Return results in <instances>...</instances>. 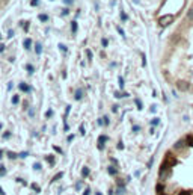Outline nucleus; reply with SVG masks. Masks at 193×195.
<instances>
[{"label": "nucleus", "instance_id": "nucleus-1", "mask_svg": "<svg viewBox=\"0 0 193 195\" xmlns=\"http://www.w3.org/2000/svg\"><path fill=\"white\" fill-rule=\"evenodd\" d=\"M176 163V159L171 154V153H168L166 154V157H164V162H163V165H161V169H171L172 166H175Z\"/></svg>", "mask_w": 193, "mask_h": 195}, {"label": "nucleus", "instance_id": "nucleus-2", "mask_svg": "<svg viewBox=\"0 0 193 195\" xmlns=\"http://www.w3.org/2000/svg\"><path fill=\"white\" fill-rule=\"evenodd\" d=\"M174 20H175V17H174L172 14H166V15H161V17L158 18V24H160L161 27H166V26L172 24Z\"/></svg>", "mask_w": 193, "mask_h": 195}, {"label": "nucleus", "instance_id": "nucleus-3", "mask_svg": "<svg viewBox=\"0 0 193 195\" xmlns=\"http://www.w3.org/2000/svg\"><path fill=\"white\" fill-rule=\"evenodd\" d=\"M176 88L179 89V91H187V89L190 88V85H189V82H186V80H178V82H176Z\"/></svg>", "mask_w": 193, "mask_h": 195}, {"label": "nucleus", "instance_id": "nucleus-4", "mask_svg": "<svg viewBox=\"0 0 193 195\" xmlns=\"http://www.w3.org/2000/svg\"><path fill=\"white\" fill-rule=\"evenodd\" d=\"M106 141H107V136H104V135H101V136L98 138V148H100V150L104 148V142Z\"/></svg>", "mask_w": 193, "mask_h": 195}, {"label": "nucleus", "instance_id": "nucleus-5", "mask_svg": "<svg viewBox=\"0 0 193 195\" xmlns=\"http://www.w3.org/2000/svg\"><path fill=\"white\" fill-rule=\"evenodd\" d=\"M169 174H171V169H160V178H161V180L168 178Z\"/></svg>", "mask_w": 193, "mask_h": 195}, {"label": "nucleus", "instance_id": "nucleus-6", "mask_svg": "<svg viewBox=\"0 0 193 195\" xmlns=\"http://www.w3.org/2000/svg\"><path fill=\"white\" fill-rule=\"evenodd\" d=\"M74 98H75V100H82V98H83V89H77Z\"/></svg>", "mask_w": 193, "mask_h": 195}, {"label": "nucleus", "instance_id": "nucleus-7", "mask_svg": "<svg viewBox=\"0 0 193 195\" xmlns=\"http://www.w3.org/2000/svg\"><path fill=\"white\" fill-rule=\"evenodd\" d=\"M35 52L38 54L42 53V46H41V42H36V44H35Z\"/></svg>", "mask_w": 193, "mask_h": 195}, {"label": "nucleus", "instance_id": "nucleus-8", "mask_svg": "<svg viewBox=\"0 0 193 195\" xmlns=\"http://www.w3.org/2000/svg\"><path fill=\"white\" fill-rule=\"evenodd\" d=\"M20 89H21V91H24V92H29V91H30V86H29V85H26V83H20Z\"/></svg>", "mask_w": 193, "mask_h": 195}, {"label": "nucleus", "instance_id": "nucleus-9", "mask_svg": "<svg viewBox=\"0 0 193 195\" xmlns=\"http://www.w3.org/2000/svg\"><path fill=\"white\" fill-rule=\"evenodd\" d=\"M30 44H32V41H30L29 38H27V39H24V42H23V46H24V49H26V50H29V49H30Z\"/></svg>", "mask_w": 193, "mask_h": 195}, {"label": "nucleus", "instance_id": "nucleus-10", "mask_svg": "<svg viewBox=\"0 0 193 195\" xmlns=\"http://www.w3.org/2000/svg\"><path fill=\"white\" fill-rule=\"evenodd\" d=\"M127 95H128L127 92H119V91H116V92H115V97H116V98H121V97H127Z\"/></svg>", "mask_w": 193, "mask_h": 195}, {"label": "nucleus", "instance_id": "nucleus-11", "mask_svg": "<svg viewBox=\"0 0 193 195\" xmlns=\"http://www.w3.org/2000/svg\"><path fill=\"white\" fill-rule=\"evenodd\" d=\"M107 171H109V174H110V176H115V174L118 173L115 166H109V169H107Z\"/></svg>", "mask_w": 193, "mask_h": 195}, {"label": "nucleus", "instance_id": "nucleus-12", "mask_svg": "<svg viewBox=\"0 0 193 195\" xmlns=\"http://www.w3.org/2000/svg\"><path fill=\"white\" fill-rule=\"evenodd\" d=\"M71 30H72V34H75V32H77V23H75V21H72V23H71Z\"/></svg>", "mask_w": 193, "mask_h": 195}, {"label": "nucleus", "instance_id": "nucleus-13", "mask_svg": "<svg viewBox=\"0 0 193 195\" xmlns=\"http://www.w3.org/2000/svg\"><path fill=\"white\" fill-rule=\"evenodd\" d=\"M82 176H83V177H88V176H89V168L85 166V168L82 169Z\"/></svg>", "mask_w": 193, "mask_h": 195}, {"label": "nucleus", "instance_id": "nucleus-14", "mask_svg": "<svg viewBox=\"0 0 193 195\" xmlns=\"http://www.w3.org/2000/svg\"><path fill=\"white\" fill-rule=\"evenodd\" d=\"M183 147H184V142H183V141H178L175 144V148H176V150H181Z\"/></svg>", "mask_w": 193, "mask_h": 195}, {"label": "nucleus", "instance_id": "nucleus-15", "mask_svg": "<svg viewBox=\"0 0 193 195\" xmlns=\"http://www.w3.org/2000/svg\"><path fill=\"white\" fill-rule=\"evenodd\" d=\"M187 20H193V6L189 9V12H187Z\"/></svg>", "mask_w": 193, "mask_h": 195}, {"label": "nucleus", "instance_id": "nucleus-16", "mask_svg": "<svg viewBox=\"0 0 193 195\" xmlns=\"http://www.w3.org/2000/svg\"><path fill=\"white\" fill-rule=\"evenodd\" d=\"M134 103H136V106H137V109H139V110L143 107V105H142V101L139 100V98H136V100H134Z\"/></svg>", "mask_w": 193, "mask_h": 195}, {"label": "nucleus", "instance_id": "nucleus-17", "mask_svg": "<svg viewBox=\"0 0 193 195\" xmlns=\"http://www.w3.org/2000/svg\"><path fill=\"white\" fill-rule=\"evenodd\" d=\"M6 154H8V157H9V159H15V157L18 156V154H15V153H12V151H8Z\"/></svg>", "mask_w": 193, "mask_h": 195}, {"label": "nucleus", "instance_id": "nucleus-18", "mask_svg": "<svg viewBox=\"0 0 193 195\" xmlns=\"http://www.w3.org/2000/svg\"><path fill=\"white\" fill-rule=\"evenodd\" d=\"M38 18H39L41 21H47V20H48V15H47V14H41Z\"/></svg>", "mask_w": 193, "mask_h": 195}, {"label": "nucleus", "instance_id": "nucleus-19", "mask_svg": "<svg viewBox=\"0 0 193 195\" xmlns=\"http://www.w3.org/2000/svg\"><path fill=\"white\" fill-rule=\"evenodd\" d=\"M6 174V169H5V166L3 165H0V177H3Z\"/></svg>", "mask_w": 193, "mask_h": 195}, {"label": "nucleus", "instance_id": "nucleus-20", "mask_svg": "<svg viewBox=\"0 0 193 195\" xmlns=\"http://www.w3.org/2000/svg\"><path fill=\"white\" fill-rule=\"evenodd\" d=\"M62 177H64V173H57V174L54 176V178H53V180L56 181V180H59V178H62Z\"/></svg>", "mask_w": 193, "mask_h": 195}, {"label": "nucleus", "instance_id": "nucleus-21", "mask_svg": "<svg viewBox=\"0 0 193 195\" xmlns=\"http://www.w3.org/2000/svg\"><path fill=\"white\" fill-rule=\"evenodd\" d=\"M124 192H125V191H124V188H122V186H119V188L116 189V194H118V195H122Z\"/></svg>", "mask_w": 193, "mask_h": 195}, {"label": "nucleus", "instance_id": "nucleus-22", "mask_svg": "<svg viewBox=\"0 0 193 195\" xmlns=\"http://www.w3.org/2000/svg\"><path fill=\"white\" fill-rule=\"evenodd\" d=\"M59 49H60V50H62V52H65V53H67V52H68V49H67V47H65V46H64V44H59Z\"/></svg>", "mask_w": 193, "mask_h": 195}, {"label": "nucleus", "instance_id": "nucleus-23", "mask_svg": "<svg viewBox=\"0 0 193 195\" xmlns=\"http://www.w3.org/2000/svg\"><path fill=\"white\" fill-rule=\"evenodd\" d=\"M18 101H20V98H18V95H14V97H12V103H14V105H17Z\"/></svg>", "mask_w": 193, "mask_h": 195}, {"label": "nucleus", "instance_id": "nucleus-24", "mask_svg": "<svg viewBox=\"0 0 193 195\" xmlns=\"http://www.w3.org/2000/svg\"><path fill=\"white\" fill-rule=\"evenodd\" d=\"M187 144H189L190 147H193V136H189V138H187Z\"/></svg>", "mask_w": 193, "mask_h": 195}, {"label": "nucleus", "instance_id": "nucleus-25", "mask_svg": "<svg viewBox=\"0 0 193 195\" xmlns=\"http://www.w3.org/2000/svg\"><path fill=\"white\" fill-rule=\"evenodd\" d=\"M26 68H27V71H29V73H30V74H32V73H33V71H35V68H33V67H32V65H27V67H26Z\"/></svg>", "mask_w": 193, "mask_h": 195}, {"label": "nucleus", "instance_id": "nucleus-26", "mask_svg": "<svg viewBox=\"0 0 193 195\" xmlns=\"http://www.w3.org/2000/svg\"><path fill=\"white\" fill-rule=\"evenodd\" d=\"M127 18H128V15H127L125 12H121V20H122V21H125Z\"/></svg>", "mask_w": 193, "mask_h": 195}, {"label": "nucleus", "instance_id": "nucleus-27", "mask_svg": "<svg viewBox=\"0 0 193 195\" xmlns=\"http://www.w3.org/2000/svg\"><path fill=\"white\" fill-rule=\"evenodd\" d=\"M101 44H103V47H107V44H109V41H107L106 38H103V39H101Z\"/></svg>", "mask_w": 193, "mask_h": 195}, {"label": "nucleus", "instance_id": "nucleus-28", "mask_svg": "<svg viewBox=\"0 0 193 195\" xmlns=\"http://www.w3.org/2000/svg\"><path fill=\"white\" fill-rule=\"evenodd\" d=\"M116 30L119 32V35H121V36H124V38H125V34H124V30H122V29H121V27H116Z\"/></svg>", "mask_w": 193, "mask_h": 195}, {"label": "nucleus", "instance_id": "nucleus-29", "mask_svg": "<svg viewBox=\"0 0 193 195\" xmlns=\"http://www.w3.org/2000/svg\"><path fill=\"white\" fill-rule=\"evenodd\" d=\"M38 3H39V0H30V5L32 6H38Z\"/></svg>", "mask_w": 193, "mask_h": 195}, {"label": "nucleus", "instance_id": "nucleus-30", "mask_svg": "<svg viewBox=\"0 0 193 195\" xmlns=\"http://www.w3.org/2000/svg\"><path fill=\"white\" fill-rule=\"evenodd\" d=\"M158 123H160V120H158V118H154V120H152V123H151V124H152V125H157Z\"/></svg>", "mask_w": 193, "mask_h": 195}, {"label": "nucleus", "instance_id": "nucleus-31", "mask_svg": "<svg viewBox=\"0 0 193 195\" xmlns=\"http://www.w3.org/2000/svg\"><path fill=\"white\" fill-rule=\"evenodd\" d=\"M101 123H104V125H107V124H109V118H107V117H104V118L101 120Z\"/></svg>", "mask_w": 193, "mask_h": 195}, {"label": "nucleus", "instance_id": "nucleus-32", "mask_svg": "<svg viewBox=\"0 0 193 195\" xmlns=\"http://www.w3.org/2000/svg\"><path fill=\"white\" fill-rule=\"evenodd\" d=\"M47 162H48V163H54V159H53V157H50V156H47Z\"/></svg>", "mask_w": 193, "mask_h": 195}, {"label": "nucleus", "instance_id": "nucleus-33", "mask_svg": "<svg viewBox=\"0 0 193 195\" xmlns=\"http://www.w3.org/2000/svg\"><path fill=\"white\" fill-rule=\"evenodd\" d=\"M45 115H47V118H50V117L53 115V110H52V109H50V110H47V113H45Z\"/></svg>", "mask_w": 193, "mask_h": 195}, {"label": "nucleus", "instance_id": "nucleus-34", "mask_svg": "<svg viewBox=\"0 0 193 195\" xmlns=\"http://www.w3.org/2000/svg\"><path fill=\"white\" fill-rule=\"evenodd\" d=\"M33 168H35L36 171H39V169H41V165H39V163H35V165H33Z\"/></svg>", "mask_w": 193, "mask_h": 195}, {"label": "nucleus", "instance_id": "nucleus-35", "mask_svg": "<svg viewBox=\"0 0 193 195\" xmlns=\"http://www.w3.org/2000/svg\"><path fill=\"white\" fill-rule=\"evenodd\" d=\"M161 189H163V186H161V185H157V192L158 194H161Z\"/></svg>", "mask_w": 193, "mask_h": 195}, {"label": "nucleus", "instance_id": "nucleus-36", "mask_svg": "<svg viewBox=\"0 0 193 195\" xmlns=\"http://www.w3.org/2000/svg\"><path fill=\"white\" fill-rule=\"evenodd\" d=\"M119 86L124 88V79H122V77H119Z\"/></svg>", "mask_w": 193, "mask_h": 195}, {"label": "nucleus", "instance_id": "nucleus-37", "mask_svg": "<svg viewBox=\"0 0 193 195\" xmlns=\"http://www.w3.org/2000/svg\"><path fill=\"white\" fill-rule=\"evenodd\" d=\"M72 2L74 0H64V3H67V5H72Z\"/></svg>", "mask_w": 193, "mask_h": 195}, {"label": "nucleus", "instance_id": "nucleus-38", "mask_svg": "<svg viewBox=\"0 0 193 195\" xmlns=\"http://www.w3.org/2000/svg\"><path fill=\"white\" fill-rule=\"evenodd\" d=\"M68 12H70L68 9H64V11H62V15H68Z\"/></svg>", "mask_w": 193, "mask_h": 195}, {"label": "nucleus", "instance_id": "nucleus-39", "mask_svg": "<svg viewBox=\"0 0 193 195\" xmlns=\"http://www.w3.org/2000/svg\"><path fill=\"white\" fill-rule=\"evenodd\" d=\"M11 136V133L9 132H6V133H3V138H9Z\"/></svg>", "mask_w": 193, "mask_h": 195}, {"label": "nucleus", "instance_id": "nucleus-40", "mask_svg": "<svg viewBox=\"0 0 193 195\" xmlns=\"http://www.w3.org/2000/svg\"><path fill=\"white\" fill-rule=\"evenodd\" d=\"M18 156H20V157H26V156H27V153H26V151H24V153H20V154H18Z\"/></svg>", "mask_w": 193, "mask_h": 195}, {"label": "nucleus", "instance_id": "nucleus-41", "mask_svg": "<svg viewBox=\"0 0 193 195\" xmlns=\"http://www.w3.org/2000/svg\"><path fill=\"white\" fill-rule=\"evenodd\" d=\"M89 194H91V189H89V188H88V189H85V194H83V195H89Z\"/></svg>", "mask_w": 193, "mask_h": 195}, {"label": "nucleus", "instance_id": "nucleus-42", "mask_svg": "<svg viewBox=\"0 0 193 195\" xmlns=\"http://www.w3.org/2000/svg\"><path fill=\"white\" fill-rule=\"evenodd\" d=\"M32 188H33V189H35L36 192H39V188H38V186H36V185H32Z\"/></svg>", "mask_w": 193, "mask_h": 195}, {"label": "nucleus", "instance_id": "nucleus-43", "mask_svg": "<svg viewBox=\"0 0 193 195\" xmlns=\"http://www.w3.org/2000/svg\"><path fill=\"white\" fill-rule=\"evenodd\" d=\"M133 130H134V132H139V130H141V127H137V125H134V127H133Z\"/></svg>", "mask_w": 193, "mask_h": 195}, {"label": "nucleus", "instance_id": "nucleus-44", "mask_svg": "<svg viewBox=\"0 0 193 195\" xmlns=\"http://www.w3.org/2000/svg\"><path fill=\"white\" fill-rule=\"evenodd\" d=\"M80 133H82V135H85V127H83V125L80 127Z\"/></svg>", "mask_w": 193, "mask_h": 195}, {"label": "nucleus", "instance_id": "nucleus-45", "mask_svg": "<svg viewBox=\"0 0 193 195\" xmlns=\"http://www.w3.org/2000/svg\"><path fill=\"white\" fill-rule=\"evenodd\" d=\"M75 188H77V189H80V188H82V181H79V183L75 185Z\"/></svg>", "mask_w": 193, "mask_h": 195}, {"label": "nucleus", "instance_id": "nucleus-46", "mask_svg": "<svg viewBox=\"0 0 193 195\" xmlns=\"http://www.w3.org/2000/svg\"><path fill=\"white\" fill-rule=\"evenodd\" d=\"M88 58L89 59H92V52H91V50H88Z\"/></svg>", "mask_w": 193, "mask_h": 195}, {"label": "nucleus", "instance_id": "nucleus-47", "mask_svg": "<svg viewBox=\"0 0 193 195\" xmlns=\"http://www.w3.org/2000/svg\"><path fill=\"white\" fill-rule=\"evenodd\" d=\"M12 35H14V32H12V30H9V32H8V38H11Z\"/></svg>", "mask_w": 193, "mask_h": 195}, {"label": "nucleus", "instance_id": "nucleus-48", "mask_svg": "<svg viewBox=\"0 0 193 195\" xmlns=\"http://www.w3.org/2000/svg\"><path fill=\"white\" fill-rule=\"evenodd\" d=\"M112 110H113V112H118V106H116V105H115V106L112 107Z\"/></svg>", "mask_w": 193, "mask_h": 195}, {"label": "nucleus", "instance_id": "nucleus-49", "mask_svg": "<svg viewBox=\"0 0 193 195\" xmlns=\"http://www.w3.org/2000/svg\"><path fill=\"white\" fill-rule=\"evenodd\" d=\"M3 50H5V46H3V44H0V53H2Z\"/></svg>", "mask_w": 193, "mask_h": 195}, {"label": "nucleus", "instance_id": "nucleus-50", "mask_svg": "<svg viewBox=\"0 0 193 195\" xmlns=\"http://www.w3.org/2000/svg\"><path fill=\"white\" fill-rule=\"evenodd\" d=\"M179 195H190V194H189V192H181Z\"/></svg>", "mask_w": 193, "mask_h": 195}, {"label": "nucleus", "instance_id": "nucleus-51", "mask_svg": "<svg viewBox=\"0 0 193 195\" xmlns=\"http://www.w3.org/2000/svg\"><path fill=\"white\" fill-rule=\"evenodd\" d=\"M0 195H5V192H3V189L0 188Z\"/></svg>", "mask_w": 193, "mask_h": 195}, {"label": "nucleus", "instance_id": "nucleus-52", "mask_svg": "<svg viewBox=\"0 0 193 195\" xmlns=\"http://www.w3.org/2000/svg\"><path fill=\"white\" fill-rule=\"evenodd\" d=\"M2 154H3V151H2V150H0V157H2Z\"/></svg>", "mask_w": 193, "mask_h": 195}, {"label": "nucleus", "instance_id": "nucleus-53", "mask_svg": "<svg viewBox=\"0 0 193 195\" xmlns=\"http://www.w3.org/2000/svg\"><path fill=\"white\" fill-rule=\"evenodd\" d=\"M97 195H101V194H98V192H97Z\"/></svg>", "mask_w": 193, "mask_h": 195}]
</instances>
